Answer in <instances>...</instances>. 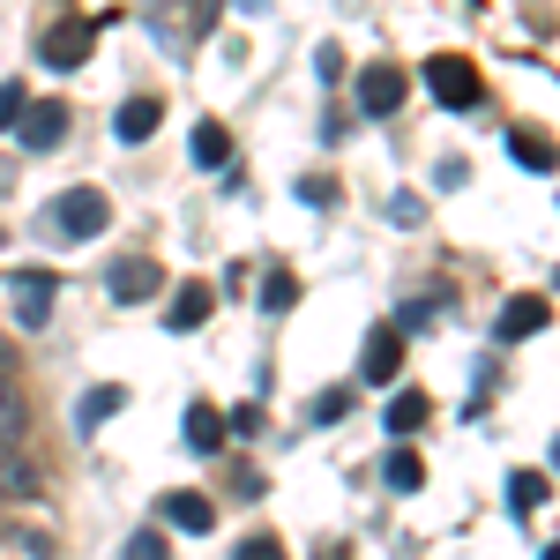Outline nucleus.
<instances>
[{
  "label": "nucleus",
  "mask_w": 560,
  "mask_h": 560,
  "mask_svg": "<svg viewBox=\"0 0 560 560\" xmlns=\"http://www.w3.org/2000/svg\"><path fill=\"white\" fill-rule=\"evenodd\" d=\"M448 306V292H427V300H411V306H396V329H427L433 314Z\"/></svg>",
  "instance_id": "26"
},
{
  "label": "nucleus",
  "mask_w": 560,
  "mask_h": 560,
  "mask_svg": "<svg viewBox=\"0 0 560 560\" xmlns=\"http://www.w3.org/2000/svg\"><path fill=\"white\" fill-rule=\"evenodd\" d=\"M427 419H433V396H427V388H396V396H388V411H382L388 441H411Z\"/></svg>",
  "instance_id": "12"
},
{
  "label": "nucleus",
  "mask_w": 560,
  "mask_h": 560,
  "mask_svg": "<svg viewBox=\"0 0 560 560\" xmlns=\"http://www.w3.org/2000/svg\"><path fill=\"white\" fill-rule=\"evenodd\" d=\"M232 560H284V538H277V530H255V538L232 546Z\"/></svg>",
  "instance_id": "27"
},
{
  "label": "nucleus",
  "mask_w": 560,
  "mask_h": 560,
  "mask_svg": "<svg viewBox=\"0 0 560 560\" xmlns=\"http://www.w3.org/2000/svg\"><path fill=\"white\" fill-rule=\"evenodd\" d=\"M15 135H23V150H31V158H38V150H60V135H68V105H60V97H45V105H31Z\"/></svg>",
  "instance_id": "11"
},
{
  "label": "nucleus",
  "mask_w": 560,
  "mask_h": 560,
  "mask_svg": "<svg viewBox=\"0 0 560 560\" xmlns=\"http://www.w3.org/2000/svg\"><path fill=\"white\" fill-rule=\"evenodd\" d=\"M509 158L523 173H560V142L546 128H509Z\"/></svg>",
  "instance_id": "14"
},
{
  "label": "nucleus",
  "mask_w": 560,
  "mask_h": 560,
  "mask_svg": "<svg viewBox=\"0 0 560 560\" xmlns=\"http://www.w3.org/2000/svg\"><path fill=\"white\" fill-rule=\"evenodd\" d=\"M210 306H217V284H202V277H187L173 292V306H165V329L173 337H187V329H202L210 322Z\"/></svg>",
  "instance_id": "9"
},
{
  "label": "nucleus",
  "mask_w": 560,
  "mask_h": 560,
  "mask_svg": "<svg viewBox=\"0 0 560 560\" xmlns=\"http://www.w3.org/2000/svg\"><path fill=\"white\" fill-rule=\"evenodd\" d=\"M45 217H52L60 240H97V232L113 224V195H105V187H68Z\"/></svg>",
  "instance_id": "1"
},
{
  "label": "nucleus",
  "mask_w": 560,
  "mask_h": 560,
  "mask_svg": "<svg viewBox=\"0 0 560 560\" xmlns=\"http://www.w3.org/2000/svg\"><path fill=\"white\" fill-rule=\"evenodd\" d=\"M23 427H31V411H23V388L8 382V388H0V456H15V448H23Z\"/></svg>",
  "instance_id": "20"
},
{
  "label": "nucleus",
  "mask_w": 560,
  "mask_h": 560,
  "mask_svg": "<svg viewBox=\"0 0 560 560\" xmlns=\"http://www.w3.org/2000/svg\"><path fill=\"white\" fill-rule=\"evenodd\" d=\"M23 113H31V90H23V83H0V135L23 128Z\"/></svg>",
  "instance_id": "28"
},
{
  "label": "nucleus",
  "mask_w": 560,
  "mask_h": 560,
  "mask_svg": "<svg viewBox=\"0 0 560 560\" xmlns=\"http://www.w3.org/2000/svg\"><path fill=\"white\" fill-rule=\"evenodd\" d=\"M538 509H546V471H516L509 478V516H538Z\"/></svg>",
  "instance_id": "21"
},
{
  "label": "nucleus",
  "mask_w": 560,
  "mask_h": 560,
  "mask_svg": "<svg viewBox=\"0 0 560 560\" xmlns=\"http://www.w3.org/2000/svg\"><path fill=\"white\" fill-rule=\"evenodd\" d=\"M427 90L448 105V113H478V105H486V83H478V68L464 60V52H433L427 60Z\"/></svg>",
  "instance_id": "2"
},
{
  "label": "nucleus",
  "mask_w": 560,
  "mask_h": 560,
  "mask_svg": "<svg viewBox=\"0 0 560 560\" xmlns=\"http://www.w3.org/2000/svg\"><path fill=\"white\" fill-rule=\"evenodd\" d=\"M120 404H128V388H120V382L90 388L83 404H75V427H83V433H97V427H105V419H113V411H120Z\"/></svg>",
  "instance_id": "19"
},
{
  "label": "nucleus",
  "mask_w": 560,
  "mask_h": 560,
  "mask_svg": "<svg viewBox=\"0 0 560 560\" xmlns=\"http://www.w3.org/2000/svg\"><path fill=\"white\" fill-rule=\"evenodd\" d=\"M314 68H322V83H345V75H351L345 45H322V52H314Z\"/></svg>",
  "instance_id": "31"
},
{
  "label": "nucleus",
  "mask_w": 560,
  "mask_h": 560,
  "mask_svg": "<svg viewBox=\"0 0 560 560\" xmlns=\"http://www.w3.org/2000/svg\"><path fill=\"white\" fill-rule=\"evenodd\" d=\"M120 560H173V538H165L158 523H142L128 546H120Z\"/></svg>",
  "instance_id": "25"
},
{
  "label": "nucleus",
  "mask_w": 560,
  "mask_h": 560,
  "mask_svg": "<svg viewBox=\"0 0 560 560\" xmlns=\"http://www.w3.org/2000/svg\"><path fill=\"white\" fill-rule=\"evenodd\" d=\"M158 284H165V269H158L150 255H128V261H113V269H105V292H113L120 306L158 300Z\"/></svg>",
  "instance_id": "7"
},
{
  "label": "nucleus",
  "mask_w": 560,
  "mask_h": 560,
  "mask_svg": "<svg viewBox=\"0 0 560 560\" xmlns=\"http://www.w3.org/2000/svg\"><path fill=\"white\" fill-rule=\"evenodd\" d=\"M351 404H359L351 388H329V396H314V419H322V427H337V419H351Z\"/></svg>",
  "instance_id": "29"
},
{
  "label": "nucleus",
  "mask_w": 560,
  "mask_h": 560,
  "mask_svg": "<svg viewBox=\"0 0 560 560\" xmlns=\"http://www.w3.org/2000/svg\"><path fill=\"white\" fill-rule=\"evenodd\" d=\"M158 523H173V530H187V538H202V530H217V501H210V493H195V486H173V493L158 501Z\"/></svg>",
  "instance_id": "6"
},
{
  "label": "nucleus",
  "mask_w": 560,
  "mask_h": 560,
  "mask_svg": "<svg viewBox=\"0 0 560 560\" xmlns=\"http://www.w3.org/2000/svg\"><path fill=\"white\" fill-rule=\"evenodd\" d=\"M38 493H45V471L31 456H0V501H8V509H23V501H38Z\"/></svg>",
  "instance_id": "16"
},
{
  "label": "nucleus",
  "mask_w": 560,
  "mask_h": 560,
  "mask_svg": "<svg viewBox=\"0 0 560 560\" xmlns=\"http://www.w3.org/2000/svg\"><path fill=\"white\" fill-rule=\"evenodd\" d=\"M158 120H165V97H150V90H142V97H128V105L113 113V135L135 150V142H150V135H158Z\"/></svg>",
  "instance_id": "13"
},
{
  "label": "nucleus",
  "mask_w": 560,
  "mask_h": 560,
  "mask_svg": "<svg viewBox=\"0 0 560 560\" xmlns=\"http://www.w3.org/2000/svg\"><path fill=\"white\" fill-rule=\"evenodd\" d=\"M351 135V113H337V105H329V113H322V142H345Z\"/></svg>",
  "instance_id": "32"
},
{
  "label": "nucleus",
  "mask_w": 560,
  "mask_h": 560,
  "mask_svg": "<svg viewBox=\"0 0 560 560\" xmlns=\"http://www.w3.org/2000/svg\"><path fill=\"white\" fill-rule=\"evenodd\" d=\"M546 322H553V306L538 300V292H523V300H509V306H501V322H493V337H501V345H523V337H538Z\"/></svg>",
  "instance_id": "10"
},
{
  "label": "nucleus",
  "mask_w": 560,
  "mask_h": 560,
  "mask_svg": "<svg viewBox=\"0 0 560 560\" xmlns=\"http://www.w3.org/2000/svg\"><path fill=\"white\" fill-rule=\"evenodd\" d=\"M322 560H351V553H322Z\"/></svg>",
  "instance_id": "37"
},
{
  "label": "nucleus",
  "mask_w": 560,
  "mask_h": 560,
  "mask_svg": "<svg viewBox=\"0 0 560 560\" xmlns=\"http://www.w3.org/2000/svg\"><path fill=\"white\" fill-rule=\"evenodd\" d=\"M8 179H15V165H8V158H0V195H8Z\"/></svg>",
  "instance_id": "34"
},
{
  "label": "nucleus",
  "mask_w": 560,
  "mask_h": 560,
  "mask_svg": "<svg viewBox=\"0 0 560 560\" xmlns=\"http://www.w3.org/2000/svg\"><path fill=\"white\" fill-rule=\"evenodd\" d=\"M179 433H187V448H195V456H217V448H224V433H232V419H224L217 404H187Z\"/></svg>",
  "instance_id": "15"
},
{
  "label": "nucleus",
  "mask_w": 560,
  "mask_h": 560,
  "mask_svg": "<svg viewBox=\"0 0 560 560\" xmlns=\"http://www.w3.org/2000/svg\"><path fill=\"white\" fill-rule=\"evenodd\" d=\"M97 31H105L97 15H68V23H52L38 38V60L45 68H83L90 52H97Z\"/></svg>",
  "instance_id": "3"
},
{
  "label": "nucleus",
  "mask_w": 560,
  "mask_h": 560,
  "mask_svg": "<svg viewBox=\"0 0 560 560\" xmlns=\"http://www.w3.org/2000/svg\"><path fill=\"white\" fill-rule=\"evenodd\" d=\"M232 419V433H261V404H240V411H224Z\"/></svg>",
  "instance_id": "33"
},
{
  "label": "nucleus",
  "mask_w": 560,
  "mask_h": 560,
  "mask_svg": "<svg viewBox=\"0 0 560 560\" xmlns=\"http://www.w3.org/2000/svg\"><path fill=\"white\" fill-rule=\"evenodd\" d=\"M224 158H232V128H224V120H202V128H195V165L210 173Z\"/></svg>",
  "instance_id": "22"
},
{
  "label": "nucleus",
  "mask_w": 560,
  "mask_h": 560,
  "mask_svg": "<svg viewBox=\"0 0 560 560\" xmlns=\"http://www.w3.org/2000/svg\"><path fill=\"white\" fill-rule=\"evenodd\" d=\"M382 217L396 224V232H411V224H427V195H411V187H396L382 202Z\"/></svg>",
  "instance_id": "24"
},
{
  "label": "nucleus",
  "mask_w": 560,
  "mask_h": 560,
  "mask_svg": "<svg viewBox=\"0 0 560 560\" xmlns=\"http://www.w3.org/2000/svg\"><path fill=\"white\" fill-rule=\"evenodd\" d=\"M300 202L329 210V202H337V179H329V173H306V179H300Z\"/></svg>",
  "instance_id": "30"
},
{
  "label": "nucleus",
  "mask_w": 560,
  "mask_h": 560,
  "mask_svg": "<svg viewBox=\"0 0 560 560\" xmlns=\"http://www.w3.org/2000/svg\"><path fill=\"white\" fill-rule=\"evenodd\" d=\"M382 478L396 486V493H419V486H427V464H419V448H411V441H396V448H388V464H382Z\"/></svg>",
  "instance_id": "18"
},
{
  "label": "nucleus",
  "mask_w": 560,
  "mask_h": 560,
  "mask_svg": "<svg viewBox=\"0 0 560 560\" xmlns=\"http://www.w3.org/2000/svg\"><path fill=\"white\" fill-rule=\"evenodd\" d=\"M553 471H560V441H553Z\"/></svg>",
  "instance_id": "36"
},
{
  "label": "nucleus",
  "mask_w": 560,
  "mask_h": 560,
  "mask_svg": "<svg viewBox=\"0 0 560 560\" xmlns=\"http://www.w3.org/2000/svg\"><path fill=\"white\" fill-rule=\"evenodd\" d=\"M396 374H404V329L374 322L366 345H359V382H396Z\"/></svg>",
  "instance_id": "5"
},
{
  "label": "nucleus",
  "mask_w": 560,
  "mask_h": 560,
  "mask_svg": "<svg viewBox=\"0 0 560 560\" xmlns=\"http://www.w3.org/2000/svg\"><path fill=\"white\" fill-rule=\"evenodd\" d=\"M158 23H165V45H173V52H195V38L217 23V0H179V8H158Z\"/></svg>",
  "instance_id": "8"
},
{
  "label": "nucleus",
  "mask_w": 560,
  "mask_h": 560,
  "mask_svg": "<svg viewBox=\"0 0 560 560\" xmlns=\"http://www.w3.org/2000/svg\"><path fill=\"white\" fill-rule=\"evenodd\" d=\"M52 277H15V322L23 329H45V314H52Z\"/></svg>",
  "instance_id": "17"
},
{
  "label": "nucleus",
  "mask_w": 560,
  "mask_h": 560,
  "mask_svg": "<svg viewBox=\"0 0 560 560\" xmlns=\"http://www.w3.org/2000/svg\"><path fill=\"white\" fill-rule=\"evenodd\" d=\"M553 284H560V269H553Z\"/></svg>",
  "instance_id": "38"
},
{
  "label": "nucleus",
  "mask_w": 560,
  "mask_h": 560,
  "mask_svg": "<svg viewBox=\"0 0 560 560\" xmlns=\"http://www.w3.org/2000/svg\"><path fill=\"white\" fill-rule=\"evenodd\" d=\"M538 560H560V546H546V553H538Z\"/></svg>",
  "instance_id": "35"
},
{
  "label": "nucleus",
  "mask_w": 560,
  "mask_h": 560,
  "mask_svg": "<svg viewBox=\"0 0 560 560\" xmlns=\"http://www.w3.org/2000/svg\"><path fill=\"white\" fill-rule=\"evenodd\" d=\"M261 306H269V314H292V306H300V277H292L284 261L261 277Z\"/></svg>",
  "instance_id": "23"
},
{
  "label": "nucleus",
  "mask_w": 560,
  "mask_h": 560,
  "mask_svg": "<svg viewBox=\"0 0 560 560\" xmlns=\"http://www.w3.org/2000/svg\"><path fill=\"white\" fill-rule=\"evenodd\" d=\"M404 97H411V75H404L396 60H374V68H359V113H366V120H388Z\"/></svg>",
  "instance_id": "4"
}]
</instances>
